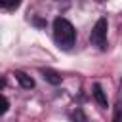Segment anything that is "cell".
Wrapping results in <instances>:
<instances>
[{
	"instance_id": "cell-9",
	"label": "cell",
	"mask_w": 122,
	"mask_h": 122,
	"mask_svg": "<svg viewBox=\"0 0 122 122\" xmlns=\"http://www.w3.org/2000/svg\"><path fill=\"white\" fill-rule=\"evenodd\" d=\"M55 2H61V0H55Z\"/></svg>"
},
{
	"instance_id": "cell-5",
	"label": "cell",
	"mask_w": 122,
	"mask_h": 122,
	"mask_svg": "<svg viewBox=\"0 0 122 122\" xmlns=\"http://www.w3.org/2000/svg\"><path fill=\"white\" fill-rule=\"evenodd\" d=\"M93 99L97 101V105L99 107H107V95H105V92H103V88H101V84H93Z\"/></svg>"
},
{
	"instance_id": "cell-2",
	"label": "cell",
	"mask_w": 122,
	"mask_h": 122,
	"mask_svg": "<svg viewBox=\"0 0 122 122\" xmlns=\"http://www.w3.org/2000/svg\"><path fill=\"white\" fill-rule=\"evenodd\" d=\"M107 17H99L90 32V42L93 46H97L99 50H105L107 48Z\"/></svg>"
},
{
	"instance_id": "cell-8",
	"label": "cell",
	"mask_w": 122,
	"mask_h": 122,
	"mask_svg": "<svg viewBox=\"0 0 122 122\" xmlns=\"http://www.w3.org/2000/svg\"><path fill=\"white\" fill-rule=\"evenodd\" d=\"M2 99H4V107H2V114H6V112H8V107H10V101H8V97H6V95H4Z\"/></svg>"
},
{
	"instance_id": "cell-3",
	"label": "cell",
	"mask_w": 122,
	"mask_h": 122,
	"mask_svg": "<svg viewBox=\"0 0 122 122\" xmlns=\"http://www.w3.org/2000/svg\"><path fill=\"white\" fill-rule=\"evenodd\" d=\"M13 76H15V80L19 82L21 88H25V90H32V88H34V80H32L29 74H25L23 71H15Z\"/></svg>"
},
{
	"instance_id": "cell-4",
	"label": "cell",
	"mask_w": 122,
	"mask_h": 122,
	"mask_svg": "<svg viewBox=\"0 0 122 122\" xmlns=\"http://www.w3.org/2000/svg\"><path fill=\"white\" fill-rule=\"evenodd\" d=\"M40 72H42V76H44L46 82H50V84H53V86H59V84H61V74H59L57 71H53V69H42Z\"/></svg>"
},
{
	"instance_id": "cell-1",
	"label": "cell",
	"mask_w": 122,
	"mask_h": 122,
	"mask_svg": "<svg viewBox=\"0 0 122 122\" xmlns=\"http://www.w3.org/2000/svg\"><path fill=\"white\" fill-rule=\"evenodd\" d=\"M53 36H55V42L63 48V50H69L74 46V40H76V30L72 27V23L65 17H57L53 21Z\"/></svg>"
},
{
	"instance_id": "cell-7",
	"label": "cell",
	"mask_w": 122,
	"mask_h": 122,
	"mask_svg": "<svg viewBox=\"0 0 122 122\" xmlns=\"http://www.w3.org/2000/svg\"><path fill=\"white\" fill-rule=\"evenodd\" d=\"M19 2H21V0H2V6L8 8V10H11V8H17Z\"/></svg>"
},
{
	"instance_id": "cell-6",
	"label": "cell",
	"mask_w": 122,
	"mask_h": 122,
	"mask_svg": "<svg viewBox=\"0 0 122 122\" xmlns=\"http://www.w3.org/2000/svg\"><path fill=\"white\" fill-rule=\"evenodd\" d=\"M72 120H74V122H88V118L84 116V112H82L80 109H76V111L72 112Z\"/></svg>"
}]
</instances>
